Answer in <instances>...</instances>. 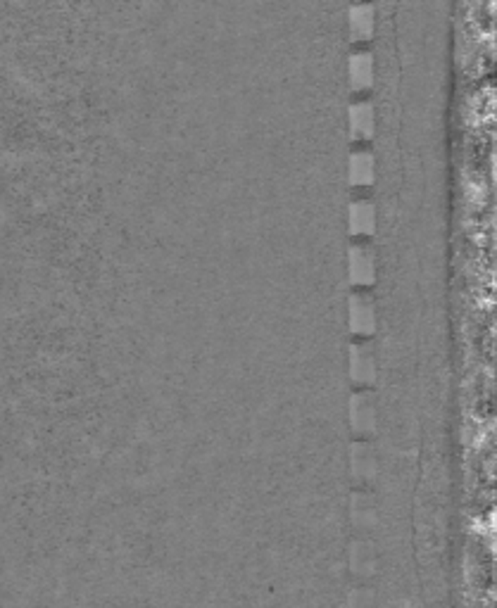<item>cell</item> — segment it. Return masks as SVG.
<instances>
[{
	"instance_id": "277c9868",
	"label": "cell",
	"mask_w": 497,
	"mask_h": 608,
	"mask_svg": "<svg viewBox=\"0 0 497 608\" xmlns=\"http://www.w3.org/2000/svg\"><path fill=\"white\" fill-rule=\"evenodd\" d=\"M350 169H353L355 183H367L371 178V171H373L371 155L367 153V150H355L353 159H350Z\"/></svg>"
},
{
	"instance_id": "52a82bcc",
	"label": "cell",
	"mask_w": 497,
	"mask_h": 608,
	"mask_svg": "<svg viewBox=\"0 0 497 608\" xmlns=\"http://www.w3.org/2000/svg\"><path fill=\"white\" fill-rule=\"evenodd\" d=\"M371 356H369V352H367L364 347H362V345H355V349H353V373H355V378L357 381H369L371 378Z\"/></svg>"
},
{
	"instance_id": "7a4b0ae2",
	"label": "cell",
	"mask_w": 497,
	"mask_h": 608,
	"mask_svg": "<svg viewBox=\"0 0 497 608\" xmlns=\"http://www.w3.org/2000/svg\"><path fill=\"white\" fill-rule=\"evenodd\" d=\"M350 304H353V328L360 333L364 331H371L373 328V306H371V299L367 297V295L357 293L353 299H350Z\"/></svg>"
},
{
	"instance_id": "6da1fadb",
	"label": "cell",
	"mask_w": 497,
	"mask_h": 608,
	"mask_svg": "<svg viewBox=\"0 0 497 608\" xmlns=\"http://www.w3.org/2000/svg\"><path fill=\"white\" fill-rule=\"evenodd\" d=\"M350 266H353V278L355 283H369L373 276V259L367 245H353L350 250Z\"/></svg>"
},
{
	"instance_id": "8992f818",
	"label": "cell",
	"mask_w": 497,
	"mask_h": 608,
	"mask_svg": "<svg viewBox=\"0 0 497 608\" xmlns=\"http://www.w3.org/2000/svg\"><path fill=\"white\" fill-rule=\"evenodd\" d=\"M353 81L355 86H367L371 81V58L364 50L353 55Z\"/></svg>"
},
{
	"instance_id": "3957f363",
	"label": "cell",
	"mask_w": 497,
	"mask_h": 608,
	"mask_svg": "<svg viewBox=\"0 0 497 608\" xmlns=\"http://www.w3.org/2000/svg\"><path fill=\"white\" fill-rule=\"evenodd\" d=\"M350 114H353V128L357 136H369L373 116H371V105L367 100H355L353 107H350Z\"/></svg>"
},
{
	"instance_id": "5b68a950",
	"label": "cell",
	"mask_w": 497,
	"mask_h": 608,
	"mask_svg": "<svg viewBox=\"0 0 497 608\" xmlns=\"http://www.w3.org/2000/svg\"><path fill=\"white\" fill-rule=\"evenodd\" d=\"M353 228L357 233L362 231H371L373 226V211H371V205L367 202V200H357V202H353Z\"/></svg>"
},
{
	"instance_id": "ba28073f",
	"label": "cell",
	"mask_w": 497,
	"mask_h": 608,
	"mask_svg": "<svg viewBox=\"0 0 497 608\" xmlns=\"http://www.w3.org/2000/svg\"><path fill=\"white\" fill-rule=\"evenodd\" d=\"M371 26V10L367 8H355L353 10V29H355V36H364L367 31H369Z\"/></svg>"
}]
</instances>
